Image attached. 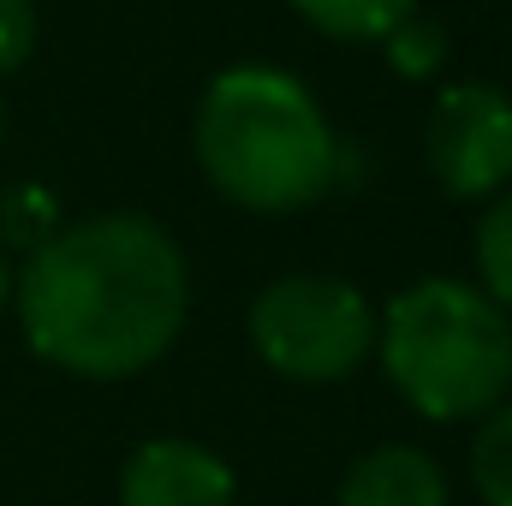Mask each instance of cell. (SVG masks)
<instances>
[{"label": "cell", "mask_w": 512, "mask_h": 506, "mask_svg": "<svg viewBox=\"0 0 512 506\" xmlns=\"http://www.w3.org/2000/svg\"><path fill=\"white\" fill-rule=\"evenodd\" d=\"M429 173L447 197H495L512 179V96L495 84H447L429 114Z\"/></svg>", "instance_id": "5"}, {"label": "cell", "mask_w": 512, "mask_h": 506, "mask_svg": "<svg viewBox=\"0 0 512 506\" xmlns=\"http://www.w3.org/2000/svg\"><path fill=\"white\" fill-rule=\"evenodd\" d=\"M256 358L286 381H340L376 352V310L352 280L286 274L251 304Z\"/></svg>", "instance_id": "4"}, {"label": "cell", "mask_w": 512, "mask_h": 506, "mask_svg": "<svg viewBox=\"0 0 512 506\" xmlns=\"http://www.w3.org/2000/svg\"><path fill=\"white\" fill-rule=\"evenodd\" d=\"M6 298H12V268H6V256H0V310H6Z\"/></svg>", "instance_id": "13"}, {"label": "cell", "mask_w": 512, "mask_h": 506, "mask_svg": "<svg viewBox=\"0 0 512 506\" xmlns=\"http://www.w3.org/2000/svg\"><path fill=\"white\" fill-rule=\"evenodd\" d=\"M387 381L435 423L489 417L512 393V322L465 280H417L376 328Z\"/></svg>", "instance_id": "3"}, {"label": "cell", "mask_w": 512, "mask_h": 506, "mask_svg": "<svg viewBox=\"0 0 512 506\" xmlns=\"http://www.w3.org/2000/svg\"><path fill=\"white\" fill-rule=\"evenodd\" d=\"M197 161L227 203L256 215H292L334 185L340 143L292 72L227 66L197 108Z\"/></svg>", "instance_id": "2"}, {"label": "cell", "mask_w": 512, "mask_h": 506, "mask_svg": "<svg viewBox=\"0 0 512 506\" xmlns=\"http://www.w3.org/2000/svg\"><path fill=\"white\" fill-rule=\"evenodd\" d=\"M340 506H447V471L423 447H376L346 471Z\"/></svg>", "instance_id": "7"}, {"label": "cell", "mask_w": 512, "mask_h": 506, "mask_svg": "<svg viewBox=\"0 0 512 506\" xmlns=\"http://www.w3.org/2000/svg\"><path fill=\"white\" fill-rule=\"evenodd\" d=\"M387 54H393V66H399L405 78H429V72L447 60V36H441L429 18H417V12H411V18L387 36Z\"/></svg>", "instance_id": "11"}, {"label": "cell", "mask_w": 512, "mask_h": 506, "mask_svg": "<svg viewBox=\"0 0 512 506\" xmlns=\"http://www.w3.org/2000/svg\"><path fill=\"white\" fill-rule=\"evenodd\" d=\"M191 274L179 245L143 215H90L24 262L18 322L36 358L90 381L149 370L185 328Z\"/></svg>", "instance_id": "1"}, {"label": "cell", "mask_w": 512, "mask_h": 506, "mask_svg": "<svg viewBox=\"0 0 512 506\" xmlns=\"http://www.w3.org/2000/svg\"><path fill=\"white\" fill-rule=\"evenodd\" d=\"M233 471L197 447V441H179V435H161V441H143L120 471V506H233Z\"/></svg>", "instance_id": "6"}, {"label": "cell", "mask_w": 512, "mask_h": 506, "mask_svg": "<svg viewBox=\"0 0 512 506\" xmlns=\"http://www.w3.org/2000/svg\"><path fill=\"white\" fill-rule=\"evenodd\" d=\"M292 6L334 42H387L417 12V0H292Z\"/></svg>", "instance_id": "8"}, {"label": "cell", "mask_w": 512, "mask_h": 506, "mask_svg": "<svg viewBox=\"0 0 512 506\" xmlns=\"http://www.w3.org/2000/svg\"><path fill=\"white\" fill-rule=\"evenodd\" d=\"M477 274H483V298H495L512 310V197H501L483 221H477Z\"/></svg>", "instance_id": "10"}, {"label": "cell", "mask_w": 512, "mask_h": 506, "mask_svg": "<svg viewBox=\"0 0 512 506\" xmlns=\"http://www.w3.org/2000/svg\"><path fill=\"white\" fill-rule=\"evenodd\" d=\"M36 48V6L30 0H0V78L18 72Z\"/></svg>", "instance_id": "12"}, {"label": "cell", "mask_w": 512, "mask_h": 506, "mask_svg": "<svg viewBox=\"0 0 512 506\" xmlns=\"http://www.w3.org/2000/svg\"><path fill=\"white\" fill-rule=\"evenodd\" d=\"M471 483L489 506H512V405L483 417V435L471 447Z\"/></svg>", "instance_id": "9"}]
</instances>
